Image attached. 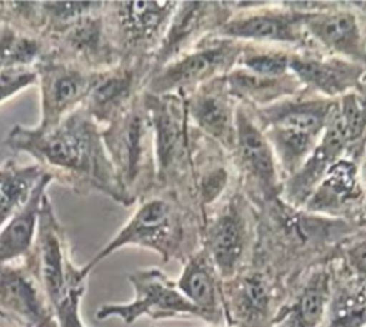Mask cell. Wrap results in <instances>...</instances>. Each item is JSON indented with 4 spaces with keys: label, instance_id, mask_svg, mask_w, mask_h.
<instances>
[{
    "label": "cell",
    "instance_id": "cell-1",
    "mask_svg": "<svg viewBox=\"0 0 366 327\" xmlns=\"http://www.w3.org/2000/svg\"><path fill=\"white\" fill-rule=\"evenodd\" d=\"M4 145L31 155L54 181L76 196L99 193L122 207H132L107 152L102 126L82 105L48 131L15 125Z\"/></svg>",
    "mask_w": 366,
    "mask_h": 327
},
{
    "label": "cell",
    "instance_id": "cell-2",
    "mask_svg": "<svg viewBox=\"0 0 366 327\" xmlns=\"http://www.w3.org/2000/svg\"><path fill=\"white\" fill-rule=\"evenodd\" d=\"M359 224L319 217L282 198L256 208V263L290 286L309 268L335 258L339 244Z\"/></svg>",
    "mask_w": 366,
    "mask_h": 327
},
{
    "label": "cell",
    "instance_id": "cell-3",
    "mask_svg": "<svg viewBox=\"0 0 366 327\" xmlns=\"http://www.w3.org/2000/svg\"><path fill=\"white\" fill-rule=\"evenodd\" d=\"M202 217L174 193L154 190L137 203V208L122 228L85 266L88 278L94 268L124 247L154 251L162 263H184L202 247Z\"/></svg>",
    "mask_w": 366,
    "mask_h": 327
},
{
    "label": "cell",
    "instance_id": "cell-4",
    "mask_svg": "<svg viewBox=\"0 0 366 327\" xmlns=\"http://www.w3.org/2000/svg\"><path fill=\"white\" fill-rule=\"evenodd\" d=\"M142 98L154 134L155 188L174 193L196 211L193 170L199 129L190 122L186 99L179 95H151L147 92L142 94Z\"/></svg>",
    "mask_w": 366,
    "mask_h": 327
},
{
    "label": "cell",
    "instance_id": "cell-5",
    "mask_svg": "<svg viewBox=\"0 0 366 327\" xmlns=\"http://www.w3.org/2000/svg\"><path fill=\"white\" fill-rule=\"evenodd\" d=\"M336 99L302 89L264 108H249L269 139L283 180L299 171L317 145Z\"/></svg>",
    "mask_w": 366,
    "mask_h": 327
},
{
    "label": "cell",
    "instance_id": "cell-6",
    "mask_svg": "<svg viewBox=\"0 0 366 327\" xmlns=\"http://www.w3.org/2000/svg\"><path fill=\"white\" fill-rule=\"evenodd\" d=\"M142 94L125 112L102 128L107 152L132 206L157 187L154 134Z\"/></svg>",
    "mask_w": 366,
    "mask_h": 327
},
{
    "label": "cell",
    "instance_id": "cell-7",
    "mask_svg": "<svg viewBox=\"0 0 366 327\" xmlns=\"http://www.w3.org/2000/svg\"><path fill=\"white\" fill-rule=\"evenodd\" d=\"M256 246V207L242 191L226 196L203 218L202 248L223 280L246 268Z\"/></svg>",
    "mask_w": 366,
    "mask_h": 327
},
{
    "label": "cell",
    "instance_id": "cell-8",
    "mask_svg": "<svg viewBox=\"0 0 366 327\" xmlns=\"http://www.w3.org/2000/svg\"><path fill=\"white\" fill-rule=\"evenodd\" d=\"M234 14L214 35L240 44L315 51L305 29L303 2H233Z\"/></svg>",
    "mask_w": 366,
    "mask_h": 327
},
{
    "label": "cell",
    "instance_id": "cell-9",
    "mask_svg": "<svg viewBox=\"0 0 366 327\" xmlns=\"http://www.w3.org/2000/svg\"><path fill=\"white\" fill-rule=\"evenodd\" d=\"M178 2L124 0L104 2V21L121 61H151Z\"/></svg>",
    "mask_w": 366,
    "mask_h": 327
},
{
    "label": "cell",
    "instance_id": "cell-10",
    "mask_svg": "<svg viewBox=\"0 0 366 327\" xmlns=\"http://www.w3.org/2000/svg\"><path fill=\"white\" fill-rule=\"evenodd\" d=\"M243 44L212 36L148 74L144 92L186 98L204 84L226 76L237 64Z\"/></svg>",
    "mask_w": 366,
    "mask_h": 327
},
{
    "label": "cell",
    "instance_id": "cell-11",
    "mask_svg": "<svg viewBox=\"0 0 366 327\" xmlns=\"http://www.w3.org/2000/svg\"><path fill=\"white\" fill-rule=\"evenodd\" d=\"M287 288L274 273L250 263L222 283L226 327H274Z\"/></svg>",
    "mask_w": 366,
    "mask_h": 327
},
{
    "label": "cell",
    "instance_id": "cell-12",
    "mask_svg": "<svg viewBox=\"0 0 366 327\" xmlns=\"http://www.w3.org/2000/svg\"><path fill=\"white\" fill-rule=\"evenodd\" d=\"M24 260L38 274L54 310L72 290L88 283L72 260L69 240L48 193L42 197L34 247Z\"/></svg>",
    "mask_w": 366,
    "mask_h": 327
},
{
    "label": "cell",
    "instance_id": "cell-13",
    "mask_svg": "<svg viewBox=\"0 0 366 327\" xmlns=\"http://www.w3.org/2000/svg\"><path fill=\"white\" fill-rule=\"evenodd\" d=\"M230 155L237 174L246 186L244 194L256 208L282 197L285 180L273 148L254 121L249 106L239 102L236 136Z\"/></svg>",
    "mask_w": 366,
    "mask_h": 327
},
{
    "label": "cell",
    "instance_id": "cell-14",
    "mask_svg": "<svg viewBox=\"0 0 366 327\" xmlns=\"http://www.w3.org/2000/svg\"><path fill=\"white\" fill-rule=\"evenodd\" d=\"M134 290V298L122 304H102L97 313V320L121 318L127 326L134 324L142 317L151 320H169L197 317V308L184 297L177 281L168 277L158 267L138 268L128 276Z\"/></svg>",
    "mask_w": 366,
    "mask_h": 327
},
{
    "label": "cell",
    "instance_id": "cell-15",
    "mask_svg": "<svg viewBox=\"0 0 366 327\" xmlns=\"http://www.w3.org/2000/svg\"><path fill=\"white\" fill-rule=\"evenodd\" d=\"M305 29L315 51L366 66V24L350 2H325Z\"/></svg>",
    "mask_w": 366,
    "mask_h": 327
},
{
    "label": "cell",
    "instance_id": "cell-16",
    "mask_svg": "<svg viewBox=\"0 0 366 327\" xmlns=\"http://www.w3.org/2000/svg\"><path fill=\"white\" fill-rule=\"evenodd\" d=\"M233 14V4L229 2H178L167 32L149 61V72L214 36Z\"/></svg>",
    "mask_w": 366,
    "mask_h": 327
},
{
    "label": "cell",
    "instance_id": "cell-17",
    "mask_svg": "<svg viewBox=\"0 0 366 327\" xmlns=\"http://www.w3.org/2000/svg\"><path fill=\"white\" fill-rule=\"evenodd\" d=\"M365 197L366 190L359 158L346 155L332 164L302 210L319 217L345 220L360 226Z\"/></svg>",
    "mask_w": 366,
    "mask_h": 327
},
{
    "label": "cell",
    "instance_id": "cell-18",
    "mask_svg": "<svg viewBox=\"0 0 366 327\" xmlns=\"http://www.w3.org/2000/svg\"><path fill=\"white\" fill-rule=\"evenodd\" d=\"M149 71V61L124 59L108 69L94 72L84 109L105 128L144 92Z\"/></svg>",
    "mask_w": 366,
    "mask_h": 327
},
{
    "label": "cell",
    "instance_id": "cell-19",
    "mask_svg": "<svg viewBox=\"0 0 366 327\" xmlns=\"http://www.w3.org/2000/svg\"><path fill=\"white\" fill-rule=\"evenodd\" d=\"M102 11L104 6L82 16L49 39L45 44L46 56L78 65L89 72H99L117 65L121 59L109 39Z\"/></svg>",
    "mask_w": 366,
    "mask_h": 327
},
{
    "label": "cell",
    "instance_id": "cell-20",
    "mask_svg": "<svg viewBox=\"0 0 366 327\" xmlns=\"http://www.w3.org/2000/svg\"><path fill=\"white\" fill-rule=\"evenodd\" d=\"M35 71L41 92V119L36 128L48 131L84 104L94 72L49 56Z\"/></svg>",
    "mask_w": 366,
    "mask_h": 327
},
{
    "label": "cell",
    "instance_id": "cell-21",
    "mask_svg": "<svg viewBox=\"0 0 366 327\" xmlns=\"http://www.w3.org/2000/svg\"><path fill=\"white\" fill-rule=\"evenodd\" d=\"M0 310L25 327H59L38 274L24 258L0 264Z\"/></svg>",
    "mask_w": 366,
    "mask_h": 327
},
{
    "label": "cell",
    "instance_id": "cell-22",
    "mask_svg": "<svg viewBox=\"0 0 366 327\" xmlns=\"http://www.w3.org/2000/svg\"><path fill=\"white\" fill-rule=\"evenodd\" d=\"M289 71L305 91L339 99L366 81V66L319 51H292Z\"/></svg>",
    "mask_w": 366,
    "mask_h": 327
},
{
    "label": "cell",
    "instance_id": "cell-23",
    "mask_svg": "<svg viewBox=\"0 0 366 327\" xmlns=\"http://www.w3.org/2000/svg\"><path fill=\"white\" fill-rule=\"evenodd\" d=\"M184 99L192 125L230 154L236 136L237 102L229 92L226 76L204 84Z\"/></svg>",
    "mask_w": 366,
    "mask_h": 327
},
{
    "label": "cell",
    "instance_id": "cell-24",
    "mask_svg": "<svg viewBox=\"0 0 366 327\" xmlns=\"http://www.w3.org/2000/svg\"><path fill=\"white\" fill-rule=\"evenodd\" d=\"M330 261L309 268L289 286L274 327H322L332 291Z\"/></svg>",
    "mask_w": 366,
    "mask_h": 327
},
{
    "label": "cell",
    "instance_id": "cell-25",
    "mask_svg": "<svg viewBox=\"0 0 366 327\" xmlns=\"http://www.w3.org/2000/svg\"><path fill=\"white\" fill-rule=\"evenodd\" d=\"M175 281L179 291L197 308L203 321L209 326H226L222 296L223 278L202 247L182 263L181 274Z\"/></svg>",
    "mask_w": 366,
    "mask_h": 327
},
{
    "label": "cell",
    "instance_id": "cell-26",
    "mask_svg": "<svg viewBox=\"0 0 366 327\" xmlns=\"http://www.w3.org/2000/svg\"><path fill=\"white\" fill-rule=\"evenodd\" d=\"M330 270L332 291L322 327H366V286L336 258Z\"/></svg>",
    "mask_w": 366,
    "mask_h": 327
},
{
    "label": "cell",
    "instance_id": "cell-27",
    "mask_svg": "<svg viewBox=\"0 0 366 327\" xmlns=\"http://www.w3.org/2000/svg\"><path fill=\"white\" fill-rule=\"evenodd\" d=\"M226 84L236 102L249 108H264L299 94L303 86L293 74L264 76L234 66L226 75Z\"/></svg>",
    "mask_w": 366,
    "mask_h": 327
},
{
    "label": "cell",
    "instance_id": "cell-28",
    "mask_svg": "<svg viewBox=\"0 0 366 327\" xmlns=\"http://www.w3.org/2000/svg\"><path fill=\"white\" fill-rule=\"evenodd\" d=\"M52 183L54 177L46 173L28 206L0 228V264L19 261L32 250L42 197Z\"/></svg>",
    "mask_w": 366,
    "mask_h": 327
},
{
    "label": "cell",
    "instance_id": "cell-29",
    "mask_svg": "<svg viewBox=\"0 0 366 327\" xmlns=\"http://www.w3.org/2000/svg\"><path fill=\"white\" fill-rule=\"evenodd\" d=\"M45 176L38 164L24 167L9 159L0 167V228L28 206Z\"/></svg>",
    "mask_w": 366,
    "mask_h": 327
},
{
    "label": "cell",
    "instance_id": "cell-30",
    "mask_svg": "<svg viewBox=\"0 0 366 327\" xmlns=\"http://www.w3.org/2000/svg\"><path fill=\"white\" fill-rule=\"evenodd\" d=\"M292 51L277 46L243 44L236 66L264 76H283L290 74Z\"/></svg>",
    "mask_w": 366,
    "mask_h": 327
},
{
    "label": "cell",
    "instance_id": "cell-31",
    "mask_svg": "<svg viewBox=\"0 0 366 327\" xmlns=\"http://www.w3.org/2000/svg\"><path fill=\"white\" fill-rule=\"evenodd\" d=\"M102 6L104 2H51V0L39 2L44 24L41 41L46 44L71 24L88 14L99 11Z\"/></svg>",
    "mask_w": 366,
    "mask_h": 327
},
{
    "label": "cell",
    "instance_id": "cell-32",
    "mask_svg": "<svg viewBox=\"0 0 366 327\" xmlns=\"http://www.w3.org/2000/svg\"><path fill=\"white\" fill-rule=\"evenodd\" d=\"M335 258L366 286V226L357 227L339 244Z\"/></svg>",
    "mask_w": 366,
    "mask_h": 327
},
{
    "label": "cell",
    "instance_id": "cell-33",
    "mask_svg": "<svg viewBox=\"0 0 366 327\" xmlns=\"http://www.w3.org/2000/svg\"><path fill=\"white\" fill-rule=\"evenodd\" d=\"M38 85L35 68L6 66L0 69V104L9 101L22 91Z\"/></svg>",
    "mask_w": 366,
    "mask_h": 327
},
{
    "label": "cell",
    "instance_id": "cell-34",
    "mask_svg": "<svg viewBox=\"0 0 366 327\" xmlns=\"http://www.w3.org/2000/svg\"><path fill=\"white\" fill-rule=\"evenodd\" d=\"M9 34H11V28L6 25L0 24V69L8 66V55H6V49H8V41H9Z\"/></svg>",
    "mask_w": 366,
    "mask_h": 327
},
{
    "label": "cell",
    "instance_id": "cell-35",
    "mask_svg": "<svg viewBox=\"0 0 366 327\" xmlns=\"http://www.w3.org/2000/svg\"><path fill=\"white\" fill-rule=\"evenodd\" d=\"M0 327H25L22 323H19L15 317L0 310Z\"/></svg>",
    "mask_w": 366,
    "mask_h": 327
},
{
    "label": "cell",
    "instance_id": "cell-36",
    "mask_svg": "<svg viewBox=\"0 0 366 327\" xmlns=\"http://www.w3.org/2000/svg\"><path fill=\"white\" fill-rule=\"evenodd\" d=\"M359 166H360V173H362V178H363V183H365L366 181V138H365V142H363V146H362Z\"/></svg>",
    "mask_w": 366,
    "mask_h": 327
},
{
    "label": "cell",
    "instance_id": "cell-37",
    "mask_svg": "<svg viewBox=\"0 0 366 327\" xmlns=\"http://www.w3.org/2000/svg\"><path fill=\"white\" fill-rule=\"evenodd\" d=\"M365 190H366V181H365ZM360 226H366V197H365V204H363V213H362Z\"/></svg>",
    "mask_w": 366,
    "mask_h": 327
},
{
    "label": "cell",
    "instance_id": "cell-38",
    "mask_svg": "<svg viewBox=\"0 0 366 327\" xmlns=\"http://www.w3.org/2000/svg\"><path fill=\"white\" fill-rule=\"evenodd\" d=\"M210 327H217V326H210ZM222 327H226V326H222Z\"/></svg>",
    "mask_w": 366,
    "mask_h": 327
},
{
    "label": "cell",
    "instance_id": "cell-39",
    "mask_svg": "<svg viewBox=\"0 0 366 327\" xmlns=\"http://www.w3.org/2000/svg\"><path fill=\"white\" fill-rule=\"evenodd\" d=\"M276 327H279V326H276Z\"/></svg>",
    "mask_w": 366,
    "mask_h": 327
}]
</instances>
